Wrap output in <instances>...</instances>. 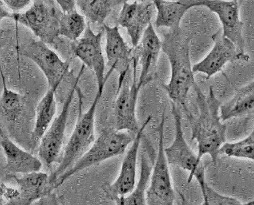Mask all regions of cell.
Masks as SVG:
<instances>
[{
    "label": "cell",
    "mask_w": 254,
    "mask_h": 205,
    "mask_svg": "<svg viewBox=\"0 0 254 205\" xmlns=\"http://www.w3.org/2000/svg\"><path fill=\"white\" fill-rule=\"evenodd\" d=\"M199 114L194 116L191 112L186 114L191 123V140L197 142L198 157L209 155L214 163L217 162L219 150L227 139V126L220 117L221 102L215 96L212 86L207 96L199 85L195 88Z\"/></svg>",
    "instance_id": "1"
},
{
    "label": "cell",
    "mask_w": 254,
    "mask_h": 205,
    "mask_svg": "<svg viewBox=\"0 0 254 205\" xmlns=\"http://www.w3.org/2000/svg\"><path fill=\"white\" fill-rule=\"evenodd\" d=\"M190 42L181 28L169 30L162 41V51L168 58L171 72L170 81L162 87L171 101L181 106L186 114L190 112L187 106L189 93L198 85L190 57Z\"/></svg>",
    "instance_id": "2"
},
{
    "label": "cell",
    "mask_w": 254,
    "mask_h": 205,
    "mask_svg": "<svg viewBox=\"0 0 254 205\" xmlns=\"http://www.w3.org/2000/svg\"><path fill=\"white\" fill-rule=\"evenodd\" d=\"M78 99H79V111L76 124L74 126L72 134L67 144L63 150V154L60 158L58 166L56 170L49 176L50 186L53 185L60 176L70 170L74 164L80 159L85 153L90 149L95 141V113L98 101L102 97V93L97 92L92 104L86 112L82 111V95L80 89L78 88ZM53 190V188H52Z\"/></svg>",
    "instance_id": "3"
},
{
    "label": "cell",
    "mask_w": 254,
    "mask_h": 205,
    "mask_svg": "<svg viewBox=\"0 0 254 205\" xmlns=\"http://www.w3.org/2000/svg\"><path fill=\"white\" fill-rule=\"evenodd\" d=\"M135 135L136 134L135 133L126 130L121 131L116 129L104 130L80 159L70 170L56 180L52 187L53 190L61 186L66 180L78 174V172L114 157L122 155L126 152L127 146L132 143Z\"/></svg>",
    "instance_id": "4"
},
{
    "label": "cell",
    "mask_w": 254,
    "mask_h": 205,
    "mask_svg": "<svg viewBox=\"0 0 254 205\" xmlns=\"http://www.w3.org/2000/svg\"><path fill=\"white\" fill-rule=\"evenodd\" d=\"M171 112L174 120L175 134L172 143L165 148L167 162L170 166H176L189 172L187 183L190 184L195 178L199 183L202 195L205 193L207 186L206 181L205 167L198 154H195L186 140L182 128V115L178 105L171 102Z\"/></svg>",
    "instance_id": "5"
},
{
    "label": "cell",
    "mask_w": 254,
    "mask_h": 205,
    "mask_svg": "<svg viewBox=\"0 0 254 205\" xmlns=\"http://www.w3.org/2000/svg\"><path fill=\"white\" fill-rule=\"evenodd\" d=\"M61 13L49 0H34L27 10L23 13L11 12L9 18L29 28L41 42L52 46L60 37Z\"/></svg>",
    "instance_id": "6"
},
{
    "label": "cell",
    "mask_w": 254,
    "mask_h": 205,
    "mask_svg": "<svg viewBox=\"0 0 254 205\" xmlns=\"http://www.w3.org/2000/svg\"><path fill=\"white\" fill-rule=\"evenodd\" d=\"M165 122L166 115L163 112L159 126V149L147 191V205H172L175 200L169 163L165 154Z\"/></svg>",
    "instance_id": "7"
},
{
    "label": "cell",
    "mask_w": 254,
    "mask_h": 205,
    "mask_svg": "<svg viewBox=\"0 0 254 205\" xmlns=\"http://www.w3.org/2000/svg\"><path fill=\"white\" fill-rule=\"evenodd\" d=\"M82 73H83V68L81 69L80 73L78 74L73 87L70 89L61 113L58 116L56 117L47 131L41 139L38 155L44 165L48 167L51 166L55 162H58V158H60L61 151L63 150L70 106L74 100V94L78 88V80L80 78Z\"/></svg>",
    "instance_id": "8"
},
{
    "label": "cell",
    "mask_w": 254,
    "mask_h": 205,
    "mask_svg": "<svg viewBox=\"0 0 254 205\" xmlns=\"http://www.w3.org/2000/svg\"><path fill=\"white\" fill-rule=\"evenodd\" d=\"M18 51L39 67L47 80L49 88L58 89L64 77L70 73V62L61 59L49 45L41 40H33L23 45Z\"/></svg>",
    "instance_id": "9"
},
{
    "label": "cell",
    "mask_w": 254,
    "mask_h": 205,
    "mask_svg": "<svg viewBox=\"0 0 254 205\" xmlns=\"http://www.w3.org/2000/svg\"><path fill=\"white\" fill-rule=\"evenodd\" d=\"M151 119L152 115H149L137 132L135 139L124 158L117 179L113 183L104 184L102 186V190L106 197L114 202H117L122 197L131 194L136 186L137 161L139 148L141 142L143 140V131Z\"/></svg>",
    "instance_id": "10"
},
{
    "label": "cell",
    "mask_w": 254,
    "mask_h": 205,
    "mask_svg": "<svg viewBox=\"0 0 254 205\" xmlns=\"http://www.w3.org/2000/svg\"><path fill=\"white\" fill-rule=\"evenodd\" d=\"M102 37L103 32L99 31L95 34L90 25H87L83 35L71 43L74 55L95 74L98 83L97 92L102 94L107 81L105 76L106 61L102 51Z\"/></svg>",
    "instance_id": "11"
},
{
    "label": "cell",
    "mask_w": 254,
    "mask_h": 205,
    "mask_svg": "<svg viewBox=\"0 0 254 205\" xmlns=\"http://www.w3.org/2000/svg\"><path fill=\"white\" fill-rule=\"evenodd\" d=\"M213 47L203 60L193 65L195 73H203L210 79L216 73L222 71L229 62L236 61H247L250 57L246 53H241L234 42L224 37L223 32H216L211 36Z\"/></svg>",
    "instance_id": "12"
},
{
    "label": "cell",
    "mask_w": 254,
    "mask_h": 205,
    "mask_svg": "<svg viewBox=\"0 0 254 205\" xmlns=\"http://www.w3.org/2000/svg\"><path fill=\"white\" fill-rule=\"evenodd\" d=\"M193 6H204L216 14L222 24L223 36L234 42L241 53H245L243 23L238 0H193Z\"/></svg>",
    "instance_id": "13"
},
{
    "label": "cell",
    "mask_w": 254,
    "mask_h": 205,
    "mask_svg": "<svg viewBox=\"0 0 254 205\" xmlns=\"http://www.w3.org/2000/svg\"><path fill=\"white\" fill-rule=\"evenodd\" d=\"M106 34V54L109 71L106 79L114 71L119 73L118 89L121 88L127 77V73L133 64L134 47L131 48L126 43L120 33L118 26H109L103 25Z\"/></svg>",
    "instance_id": "14"
},
{
    "label": "cell",
    "mask_w": 254,
    "mask_h": 205,
    "mask_svg": "<svg viewBox=\"0 0 254 205\" xmlns=\"http://www.w3.org/2000/svg\"><path fill=\"white\" fill-rule=\"evenodd\" d=\"M162 50V41L155 32L152 23L145 30L138 46L134 47L132 65H141L138 86L140 89L155 79L159 54Z\"/></svg>",
    "instance_id": "15"
},
{
    "label": "cell",
    "mask_w": 254,
    "mask_h": 205,
    "mask_svg": "<svg viewBox=\"0 0 254 205\" xmlns=\"http://www.w3.org/2000/svg\"><path fill=\"white\" fill-rule=\"evenodd\" d=\"M156 8L152 0L126 2L122 5L118 18V26L127 30L133 47L138 46L145 30L151 23Z\"/></svg>",
    "instance_id": "16"
},
{
    "label": "cell",
    "mask_w": 254,
    "mask_h": 205,
    "mask_svg": "<svg viewBox=\"0 0 254 205\" xmlns=\"http://www.w3.org/2000/svg\"><path fill=\"white\" fill-rule=\"evenodd\" d=\"M140 89L136 79H133L131 86L124 81L118 89L114 105L116 130H126L135 134L139 131L141 126L137 119L136 106Z\"/></svg>",
    "instance_id": "17"
},
{
    "label": "cell",
    "mask_w": 254,
    "mask_h": 205,
    "mask_svg": "<svg viewBox=\"0 0 254 205\" xmlns=\"http://www.w3.org/2000/svg\"><path fill=\"white\" fill-rule=\"evenodd\" d=\"M6 177L14 179L18 186V196L10 205H33L53 191L50 186L49 176L43 172L11 174Z\"/></svg>",
    "instance_id": "18"
},
{
    "label": "cell",
    "mask_w": 254,
    "mask_h": 205,
    "mask_svg": "<svg viewBox=\"0 0 254 205\" xmlns=\"http://www.w3.org/2000/svg\"><path fill=\"white\" fill-rule=\"evenodd\" d=\"M1 146L6 157V163L2 167V171L6 176L41 171L43 162L40 158L20 148L6 136L2 130H1Z\"/></svg>",
    "instance_id": "19"
},
{
    "label": "cell",
    "mask_w": 254,
    "mask_h": 205,
    "mask_svg": "<svg viewBox=\"0 0 254 205\" xmlns=\"http://www.w3.org/2000/svg\"><path fill=\"white\" fill-rule=\"evenodd\" d=\"M156 8L155 26L169 30L180 29L185 14L193 8L192 0H152Z\"/></svg>",
    "instance_id": "20"
},
{
    "label": "cell",
    "mask_w": 254,
    "mask_h": 205,
    "mask_svg": "<svg viewBox=\"0 0 254 205\" xmlns=\"http://www.w3.org/2000/svg\"><path fill=\"white\" fill-rule=\"evenodd\" d=\"M254 109V80L236 92L232 98L220 106L223 122L243 116Z\"/></svg>",
    "instance_id": "21"
},
{
    "label": "cell",
    "mask_w": 254,
    "mask_h": 205,
    "mask_svg": "<svg viewBox=\"0 0 254 205\" xmlns=\"http://www.w3.org/2000/svg\"><path fill=\"white\" fill-rule=\"evenodd\" d=\"M57 88H49L47 93L37 104L36 108V120L33 128V137L34 141H41L53 121L57 111L55 93Z\"/></svg>",
    "instance_id": "22"
},
{
    "label": "cell",
    "mask_w": 254,
    "mask_h": 205,
    "mask_svg": "<svg viewBox=\"0 0 254 205\" xmlns=\"http://www.w3.org/2000/svg\"><path fill=\"white\" fill-rule=\"evenodd\" d=\"M153 166L148 156L145 153L141 155V170L139 182L131 194L122 197L115 202L118 205H146Z\"/></svg>",
    "instance_id": "23"
},
{
    "label": "cell",
    "mask_w": 254,
    "mask_h": 205,
    "mask_svg": "<svg viewBox=\"0 0 254 205\" xmlns=\"http://www.w3.org/2000/svg\"><path fill=\"white\" fill-rule=\"evenodd\" d=\"M86 27V17L77 10L66 13L62 11L60 16V37L75 42L83 35Z\"/></svg>",
    "instance_id": "24"
},
{
    "label": "cell",
    "mask_w": 254,
    "mask_h": 205,
    "mask_svg": "<svg viewBox=\"0 0 254 205\" xmlns=\"http://www.w3.org/2000/svg\"><path fill=\"white\" fill-rule=\"evenodd\" d=\"M77 6L89 22L103 25L115 7V0H76Z\"/></svg>",
    "instance_id": "25"
},
{
    "label": "cell",
    "mask_w": 254,
    "mask_h": 205,
    "mask_svg": "<svg viewBox=\"0 0 254 205\" xmlns=\"http://www.w3.org/2000/svg\"><path fill=\"white\" fill-rule=\"evenodd\" d=\"M1 75L3 85L1 96V113L6 120L15 122L23 111V97L20 93L8 89L2 71Z\"/></svg>",
    "instance_id": "26"
},
{
    "label": "cell",
    "mask_w": 254,
    "mask_h": 205,
    "mask_svg": "<svg viewBox=\"0 0 254 205\" xmlns=\"http://www.w3.org/2000/svg\"><path fill=\"white\" fill-rule=\"evenodd\" d=\"M219 154L254 162V127L248 136L235 142H225Z\"/></svg>",
    "instance_id": "27"
},
{
    "label": "cell",
    "mask_w": 254,
    "mask_h": 205,
    "mask_svg": "<svg viewBox=\"0 0 254 205\" xmlns=\"http://www.w3.org/2000/svg\"><path fill=\"white\" fill-rule=\"evenodd\" d=\"M203 202L205 205H240L244 203L236 198L219 194L211 186H207L205 193L203 194Z\"/></svg>",
    "instance_id": "28"
},
{
    "label": "cell",
    "mask_w": 254,
    "mask_h": 205,
    "mask_svg": "<svg viewBox=\"0 0 254 205\" xmlns=\"http://www.w3.org/2000/svg\"><path fill=\"white\" fill-rule=\"evenodd\" d=\"M2 2L13 13H20L30 6L32 0H2Z\"/></svg>",
    "instance_id": "29"
},
{
    "label": "cell",
    "mask_w": 254,
    "mask_h": 205,
    "mask_svg": "<svg viewBox=\"0 0 254 205\" xmlns=\"http://www.w3.org/2000/svg\"><path fill=\"white\" fill-rule=\"evenodd\" d=\"M57 5L63 12H71L76 10V0H55Z\"/></svg>",
    "instance_id": "30"
},
{
    "label": "cell",
    "mask_w": 254,
    "mask_h": 205,
    "mask_svg": "<svg viewBox=\"0 0 254 205\" xmlns=\"http://www.w3.org/2000/svg\"><path fill=\"white\" fill-rule=\"evenodd\" d=\"M8 10L9 9L1 2V20H3L4 18H9L11 12L9 11Z\"/></svg>",
    "instance_id": "31"
},
{
    "label": "cell",
    "mask_w": 254,
    "mask_h": 205,
    "mask_svg": "<svg viewBox=\"0 0 254 205\" xmlns=\"http://www.w3.org/2000/svg\"><path fill=\"white\" fill-rule=\"evenodd\" d=\"M128 1L129 0H115L114 4H115V6H120V5H123L126 2H128Z\"/></svg>",
    "instance_id": "32"
},
{
    "label": "cell",
    "mask_w": 254,
    "mask_h": 205,
    "mask_svg": "<svg viewBox=\"0 0 254 205\" xmlns=\"http://www.w3.org/2000/svg\"><path fill=\"white\" fill-rule=\"evenodd\" d=\"M238 1H239V0H238Z\"/></svg>",
    "instance_id": "33"
}]
</instances>
